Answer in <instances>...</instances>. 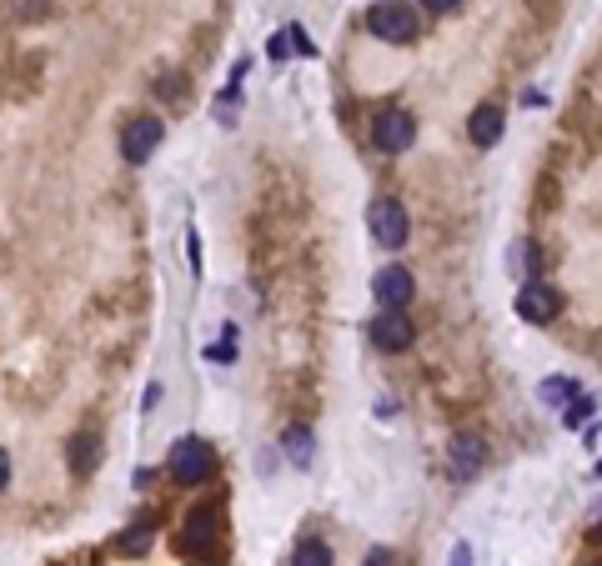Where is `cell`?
<instances>
[{"label": "cell", "mask_w": 602, "mask_h": 566, "mask_svg": "<svg viewBox=\"0 0 602 566\" xmlns=\"http://www.w3.org/2000/svg\"><path fill=\"white\" fill-rule=\"evenodd\" d=\"M502 126H507V121H502V106H492V101H487V106H477V111H472L467 136H472V146H482V151H487V146H497V141H502Z\"/></svg>", "instance_id": "11"}, {"label": "cell", "mask_w": 602, "mask_h": 566, "mask_svg": "<svg viewBox=\"0 0 602 566\" xmlns=\"http://www.w3.org/2000/svg\"><path fill=\"white\" fill-rule=\"evenodd\" d=\"M221 536V506H196L176 531V556H206Z\"/></svg>", "instance_id": "2"}, {"label": "cell", "mask_w": 602, "mask_h": 566, "mask_svg": "<svg viewBox=\"0 0 602 566\" xmlns=\"http://www.w3.org/2000/svg\"><path fill=\"white\" fill-rule=\"evenodd\" d=\"M367 226H372V236H377L387 251L407 246V211H402L397 201H372V211H367Z\"/></svg>", "instance_id": "6"}, {"label": "cell", "mask_w": 602, "mask_h": 566, "mask_svg": "<svg viewBox=\"0 0 602 566\" xmlns=\"http://www.w3.org/2000/svg\"><path fill=\"white\" fill-rule=\"evenodd\" d=\"M161 121L156 116H136L126 131H121V156L131 161V166H141V161H151L156 156V146H161Z\"/></svg>", "instance_id": "5"}, {"label": "cell", "mask_w": 602, "mask_h": 566, "mask_svg": "<svg viewBox=\"0 0 602 566\" xmlns=\"http://www.w3.org/2000/svg\"><path fill=\"white\" fill-rule=\"evenodd\" d=\"M412 141H417L412 111H382V116L372 121V146H377L382 156H402Z\"/></svg>", "instance_id": "4"}, {"label": "cell", "mask_w": 602, "mask_h": 566, "mask_svg": "<svg viewBox=\"0 0 602 566\" xmlns=\"http://www.w3.org/2000/svg\"><path fill=\"white\" fill-rule=\"evenodd\" d=\"M96 461H101V441H96V431H81V436L71 441V471H76V476H91Z\"/></svg>", "instance_id": "12"}, {"label": "cell", "mask_w": 602, "mask_h": 566, "mask_svg": "<svg viewBox=\"0 0 602 566\" xmlns=\"http://www.w3.org/2000/svg\"><path fill=\"white\" fill-rule=\"evenodd\" d=\"M597 476H602V461H597Z\"/></svg>", "instance_id": "22"}, {"label": "cell", "mask_w": 602, "mask_h": 566, "mask_svg": "<svg viewBox=\"0 0 602 566\" xmlns=\"http://www.w3.org/2000/svg\"><path fill=\"white\" fill-rule=\"evenodd\" d=\"M422 6H427V11H437V16H442V11H457V6H462V0H422Z\"/></svg>", "instance_id": "18"}, {"label": "cell", "mask_w": 602, "mask_h": 566, "mask_svg": "<svg viewBox=\"0 0 602 566\" xmlns=\"http://www.w3.org/2000/svg\"><path fill=\"white\" fill-rule=\"evenodd\" d=\"M211 471H216V446L206 436H181L171 446V476L181 486H201V481H211Z\"/></svg>", "instance_id": "1"}, {"label": "cell", "mask_w": 602, "mask_h": 566, "mask_svg": "<svg viewBox=\"0 0 602 566\" xmlns=\"http://www.w3.org/2000/svg\"><path fill=\"white\" fill-rule=\"evenodd\" d=\"M151 541H156V531H151V526H131V531H121V536H116V551H121V556H146V551H151Z\"/></svg>", "instance_id": "15"}, {"label": "cell", "mask_w": 602, "mask_h": 566, "mask_svg": "<svg viewBox=\"0 0 602 566\" xmlns=\"http://www.w3.org/2000/svg\"><path fill=\"white\" fill-rule=\"evenodd\" d=\"M367 566H392V556H387V551H372V556H367Z\"/></svg>", "instance_id": "21"}, {"label": "cell", "mask_w": 602, "mask_h": 566, "mask_svg": "<svg viewBox=\"0 0 602 566\" xmlns=\"http://www.w3.org/2000/svg\"><path fill=\"white\" fill-rule=\"evenodd\" d=\"M587 416H592V396H582V391H577V406H567V411H562V426H572V431H577Z\"/></svg>", "instance_id": "17"}, {"label": "cell", "mask_w": 602, "mask_h": 566, "mask_svg": "<svg viewBox=\"0 0 602 566\" xmlns=\"http://www.w3.org/2000/svg\"><path fill=\"white\" fill-rule=\"evenodd\" d=\"M452 566H472V551H467V546H457V551H452Z\"/></svg>", "instance_id": "20"}, {"label": "cell", "mask_w": 602, "mask_h": 566, "mask_svg": "<svg viewBox=\"0 0 602 566\" xmlns=\"http://www.w3.org/2000/svg\"><path fill=\"white\" fill-rule=\"evenodd\" d=\"M372 341H377V351H407L417 341V326L407 321V311H382L372 321Z\"/></svg>", "instance_id": "8"}, {"label": "cell", "mask_w": 602, "mask_h": 566, "mask_svg": "<svg viewBox=\"0 0 602 566\" xmlns=\"http://www.w3.org/2000/svg\"><path fill=\"white\" fill-rule=\"evenodd\" d=\"M291 566H332V546H327L322 536L296 541V551H291Z\"/></svg>", "instance_id": "13"}, {"label": "cell", "mask_w": 602, "mask_h": 566, "mask_svg": "<svg viewBox=\"0 0 602 566\" xmlns=\"http://www.w3.org/2000/svg\"><path fill=\"white\" fill-rule=\"evenodd\" d=\"M557 311H562V296H557L552 286H542V281H527V286L517 291V316H522V321H532V326H547V321H557Z\"/></svg>", "instance_id": "7"}, {"label": "cell", "mask_w": 602, "mask_h": 566, "mask_svg": "<svg viewBox=\"0 0 602 566\" xmlns=\"http://www.w3.org/2000/svg\"><path fill=\"white\" fill-rule=\"evenodd\" d=\"M281 446H286V456H291L296 466H307V461H312V431H307V426H286Z\"/></svg>", "instance_id": "14"}, {"label": "cell", "mask_w": 602, "mask_h": 566, "mask_svg": "<svg viewBox=\"0 0 602 566\" xmlns=\"http://www.w3.org/2000/svg\"><path fill=\"white\" fill-rule=\"evenodd\" d=\"M447 461H452V476H457V481H472V476L487 466V446H482V436H472V431L452 436V446H447Z\"/></svg>", "instance_id": "9"}, {"label": "cell", "mask_w": 602, "mask_h": 566, "mask_svg": "<svg viewBox=\"0 0 602 566\" xmlns=\"http://www.w3.org/2000/svg\"><path fill=\"white\" fill-rule=\"evenodd\" d=\"M191 566H201V561H191Z\"/></svg>", "instance_id": "23"}, {"label": "cell", "mask_w": 602, "mask_h": 566, "mask_svg": "<svg viewBox=\"0 0 602 566\" xmlns=\"http://www.w3.org/2000/svg\"><path fill=\"white\" fill-rule=\"evenodd\" d=\"M372 291H377V301H382V311H402L407 301H412V276L402 271V266H382L377 271V281H372Z\"/></svg>", "instance_id": "10"}, {"label": "cell", "mask_w": 602, "mask_h": 566, "mask_svg": "<svg viewBox=\"0 0 602 566\" xmlns=\"http://www.w3.org/2000/svg\"><path fill=\"white\" fill-rule=\"evenodd\" d=\"M537 396H542L547 406H567V401H577V386H572L567 376H547V381L537 386Z\"/></svg>", "instance_id": "16"}, {"label": "cell", "mask_w": 602, "mask_h": 566, "mask_svg": "<svg viewBox=\"0 0 602 566\" xmlns=\"http://www.w3.org/2000/svg\"><path fill=\"white\" fill-rule=\"evenodd\" d=\"M6 481H11V456L0 451V491H6Z\"/></svg>", "instance_id": "19"}, {"label": "cell", "mask_w": 602, "mask_h": 566, "mask_svg": "<svg viewBox=\"0 0 602 566\" xmlns=\"http://www.w3.org/2000/svg\"><path fill=\"white\" fill-rule=\"evenodd\" d=\"M367 26H372V36L402 46V41L417 36V11L407 6V0H377V6L367 11Z\"/></svg>", "instance_id": "3"}]
</instances>
